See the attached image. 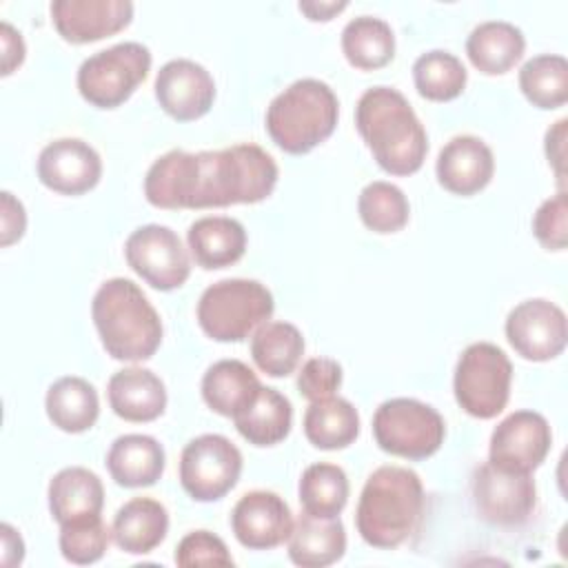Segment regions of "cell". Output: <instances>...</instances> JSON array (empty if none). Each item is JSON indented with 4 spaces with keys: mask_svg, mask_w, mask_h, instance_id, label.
Masks as SVG:
<instances>
[{
    "mask_svg": "<svg viewBox=\"0 0 568 568\" xmlns=\"http://www.w3.org/2000/svg\"><path fill=\"white\" fill-rule=\"evenodd\" d=\"M280 178L271 153L257 144L189 153L171 149L144 175V197L155 209H222L266 200Z\"/></svg>",
    "mask_w": 568,
    "mask_h": 568,
    "instance_id": "1",
    "label": "cell"
},
{
    "mask_svg": "<svg viewBox=\"0 0 568 568\" xmlns=\"http://www.w3.org/2000/svg\"><path fill=\"white\" fill-rule=\"evenodd\" d=\"M355 129L377 166L390 175H413L428 153V135L406 95L393 87H371L355 104Z\"/></svg>",
    "mask_w": 568,
    "mask_h": 568,
    "instance_id": "2",
    "label": "cell"
},
{
    "mask_svg": "<svg viewBox=\"0 0 568 568\" xmlns=\"http://www.w3.org/2000/svg\"><path fill=\"white\" fill-rule=\"evenodd\" d=\"M424 504V484L415 470L379 466L362 488L355 510L357 532L373 548H397L419 530Z\"/></svg>",
    "mask_w": 568,
    "mask_h": 568,
    "instance_id": "3",
    "label": "cell"
},
{
    "mask_svg": "<svg viewBox=\"0 0 568 568\" xmlns=\"http://www.w3.org/2000/svg\"><path fill=\"white\" fill-rule=\"evenodd\" d=\"M91 317L106 355L120 362H144L162 344V320L142 288L126 277L100 284Z\"/></svg>",
    "mask_w": 568,
    "mask_h": 568,
    "instance_id": "4",
    "label": "cell"
},
{
    "mask_svg": "<svg viewBox=\"0 0 568 568\" xmlns=\"http://www.w3.org/2000/svg\"><path fill=\"white\" fill-rule=\"evenodd\" d=\"M337 120L335 91L317 78H302L271 100L264 126L284 153L304 155L333 135Z\"/></svg>",
    "mask_w": 568,
    "mask_h": 568,
    "instance_id": "5",
    "label": "cell"
},
{
    "mask_svg": "<svg viewBox=\"0 0 568 568\" xmlns=\"http://www.w3.org/2000/svg\"><path fill=\"white\" fill-rule=\"evenodd\" d=\"M275 311L266 284L246 277H226L204 288L197 300V324L215 342H244Z\"/></svg>",
    "mask_w": 568,
    "mask_h": 568,
    "instance_id": "6",
    "label": "cell"
},
{
    "mask_svg": "<svg viewBox=\"0 0 568 568\" xmlns=\"http://www.w3.org/2000/svg\"><path fill=\"white\" fill-rule=\"evenodd\" d=\"M510 384L513 364L497 344L475 342L462 351L453 393L464 413L477 419L497 417L510 399Z\"/></svg>",
    "mask_w": 568,
    "mask_h": 568,
    "instance_id": "7",
    "label": "cell"
},
{
    "mask_svg": "<svg viewBox=\"0 0 568 568\" xmlns=\"http://www.w3.org/2000/svg\"><path fill=\"white\" fill-rule=\"evenodd\" d=\"M373 437L384 453L419 462L442 448L446 424L430 404L413 397H393L375 410Z\"/></svg>",
    "mask_w": 568,
    "mask_h": 568,
    "instance_id": "8",
    "label": "cell"
},
{
    "mask_svg": "<svg viewBox=\"0 0 568 568\" xmlns=\"http://www.w3.org/2000/svg\"><path fill=\"white\" fill-rule=\"evenodd\" d=\"M151 51L142 42H120L89 55L78 69L80 95L98 109L124 104L151 71Z\"/></svg>",
    "mask_w": 568,
    "mask_h": 568,
    "instance_id": "9",
    "label": "cell"
},
{
    "mask_svg": "<svg viewBox=\"0 0 568 568\" xmlns=\"http://www.w3.org/2000/svg\"><path fill=\"white\" fill-rule=\"evenodd\" d=\"M242 453L224 435L193 437L180 455V484L195 501H217L242 475Z\"/></svg>",
    "mask_w": 568,
    "mask_h": 568,
    "instance_id": "10",
    "label": "cell"
},
{
    "mask_svg": "<svg viewBox=\"0 0 568 568\" xmlns=\"http://www.w3.org/2000/svg\"><path fill=\"white\" fill-rule=\"evenodd\" d=\"M470 490L479 519L490 526H521L537 506L535 479L528 473H510L490 462L475 468Z\"/></svg>",
    "mask_w": 568,
    "mask_h": 568,
    "instance_id": "11",
    "label": "cell"
},
{
    "mask_svg": "<svg viewBox=\"0 0 568 568\" xmlns=\"http://www.w3.org/2000/svg\"><path fill=\"white\" fill-rule=\"evenodd\" d=\"M126 264L153 288H180L191 275V260L180 235L164 224L138 226L124 242Z\"/></svg>",
    "mask_w": 568,
    "mask_h": 568,
    "instance_id": "12",
    "label": "cell"
},
{
    "mask_svg": "<svg viewBox=\"0 0 568 568\" xmlns=\"http://www.w3.org/2000/svg\"><path fill=\"white\" fill-rule=\"evenodd\" d=\"M506 339L528 362H548L564 353L568 342L566 313L550 300L519 302L506 317Z\"/></svg>",
    "mask_w": 568,
    "mask_h": 568,
    "instance_id": "13",
    "label": "cell"
},
{
    "mask_svg": "<svg viewBox=\"0 0 568 568\" xmlns=\"http://www.w3.org/2000/svg\"><path fill=\"white\" fill-rule=\"evenodd\" d=\"M552 430L541 413L515 410L490 433L488 462L510 473H532L550 453Z\"/></svg>",
    "mask_w": 568,
    "mask_h": 568,
    "instance_id": "14",
    "label": "cell"
},
{
    "mask_svg": "<svg viewBox=\"0 0 568 568\" xmlns=\"http://www.w3.org/2000/svg\"><path fill=\"white\" fill-rule=\"evenodd\" d=\"M155 100L178 122H193L206 115L215 100L213 75L195 60L175 58L155 75Z\"/></svg>",
    "mask_w": 568,
    "mask_h": 568,
    "instance_id": "15",
    "label": "cell"
},
{
    "mask_svg": "<svg viewBox=\"0 0 568 568\" xmlns=\"http://www.w3.org/2000/svg\"><path fill=\"white\" fill-rule=\"evenodd\" d=\"M36 173L53 193L82 195L98 186L102 160L89 142L80 138H58L40 151Z\"/></svg>",
    "mask_w": 568,
    "mask_h": 568,
    "instance_id": "16",
    "label": "cell"
},
{
    "mask_svg": "<svg viewBox=\"0 0 568 568\" xmlns=\"http://www.w3.org/2000/svg\"><path fill=\"white\" fill-rule=\"evenodd\" d=\"M231 530L244 548L271 550L288 539L293 513L277 493L248 490L233 506Z\"/></svg>",
    "mask_w": 568,
    "mask_h": 568,
    "instance_id": "17",
    "label": "cell"
},
{
    "mask_svg": "<svg viewBox=\"0 0 568 568\" xmlns=\"http://www.w3.org/2000/svg\"><path fill=\"white\" fill-rule=\"evenodd\" d=\"M51 22L62 40L89 44L115 36L133 20L129 0H53Z\"/></svg>",
    "mask_w": 568,
    "mask_h": 568,
    "instance_id": "18",
    "label": "cell"
},
{
    "mask_svg": "<svg viewBox=\"0 0 568 568\" xmlns=\"http://www.w3.org/2000/svg\"><path fill=\"white\" fill-rule=\"evenodd\" d=\"M437 182L455 195L468 197L484 191L495 173L490 146L477 135L450 138L435 162Z\"/></svg>",
    "mask_w": 568,
    "mask_h": 568,
    "instance_id": "19",
    "label": "cell"
},
{
    "mask_svg": "<svg viewBox=\"0 0 568 568\" xmlns=\"http://www.w3.org/2000/svg\"><path fill=\"white\" fill-rule=\"evenodd\" d=\"M111 410L126 422H153L166 408V386L149 368L129 366L115 371L106 384Z\"/></svg>",
    "mask_w": 568,
    "mask_h": 568,
    "instance_id": "20",
    "label": "cell"
},
{
    "mask_svg": "<svg viewBox=\"0 0 568 568\" xmlns=\"http://www.w3.org/2000/svg\"><path fill=\"white\" fill-rule=\"evenodd\" d=\"M166 466L162 444L142 433L120 435L106 453V470L111 479L122 488L153 486Z\"/></svg>",
    "mask_w": 568,
    "mask_h": 568,
    "instance_id": "21",
    "label": "cell"
},
{
    "mask_svg": "<svg viewBox=\"0 0 568 568\" xmlns=\"http://www.w3.org/2000/svg\"><path fill=\"white\" fill-rule=\"evenodd\" d=\"M288 559L302 568H324L346 552V530L339 517L300 513L288 535Z\"/></svg>",
    "mask_w": 568,
    "mask_h": 568,
    "instance_id": "22",
    "label": "cell"
},
{
    "mask_svg": "<svg viewBox=\"0 0 568 568\" xmlns=\"http://www.w3.org/2000/svg\"><path fill=\"white\" fill-rule=\"evenodd\" d=\"M186 244L197 266L226 268L246 253V229L235 217L206 215L189 226Z\"/></svg>",
    "mask_w": 568,
    "mask_h": 568,
    "instance_id": "23",
    "label": "cell"
},
{
    "mask_svg": "<svg viewBox=\"0 0 568 568\" xmlns=\"http://www.w3.org/2000/svg\"><path fill=\"white\" fill-rule=\"evenodd\" d=\"M169 532V510L153 497H133L124 501L111 526L113 541L129 555L155 550Z\"/></svg>",
    "mask_w": 568,
    "mask_h": 568,
    "instance_id": "24",
    "label": "cell"
},
{
    "mask_svg": "<svg viewBox=\"0 0 568 568\" xmlns=\"http://www.w3.org/2000/svg\"><path fill=\"white\" fill-rule=\"evenodd\" d=\"M49 510L58 524L100 515L104 508L102 479L84 466H67L58 470L47 488Z\"/></svg>",
    "mask_w": 568,
    "mask_h": 568,
    "instance_id": "25",
    "label": "cell"
},
{
    "mask_svg": "<svg viewBox=\"0 0 568 568\" xmlns=\"http://www.w3.org/2000/svg\"><path fill=\"white\" fill-rule=\"evenodd\" d=\"M524 51L526 38L521 29L506 20L479 22L466 40L470 64L486 75L508 73L521 60Z\"/></svg>",
    "mask_w": 568,
    "mask_h": 568,
    "instance_id": "26",
    "label": "cell"
},
{
    "mask_svg": "<svg viewBox=\"0 0 568 568\" xmlns=\"http://www.w3.org/2000/svg\"><path fill=\"white\" fill-rule=\"evenodd\" d=\"M260 388L257 375L240 359H220L202 377L204 404L213 413L231 419L253 402Z\"/></svg>",
    "mask_w": 568,
    "mask_h": 568,
    "instance_id": "27",
    "label": "cell"
},
{
    "mask_svg": "<svg viewBox=\"0 0 568 568\" xmlns=\"http://www.w3.org/2000/svg\"><path fill=\"white\" fill-rule=\"evenodd\" d=\"M237 433L253 446H275L288 437L293 426V406L277 388L262 386L253 402L233 417Z\"/></svg>",
    "mask_w": 568,
    "mask_h": 568,
    "instance_id": "28",
    "label": "cell"
},
{
    "mask_svg": "<svg viewBox=\"0 0 568 568\" xmlns=\"http://www.w3.org/2000/svg\"><path fill=\"white\" fill-rule=\"evenodd\" d=\"M44 410L55 428L71 435L84 433L98 422L100 415L98 390L84 377H60L47 390Z\"/></svg>",
    "mask_w": 568,
    "mask_h": 568,
    "instance_id": "29",
    "label": "cell"
},
{
    "mask_svg": "<svg viewBox=\"0 0 568 568\" xmlns=\"http://www.w3.org/2000/svg\"><path fill=\"white\" fill-rule=\"evenodd\" d=\"M304 435L320 450H342L359 435V413L344 397L311 402L304 413Z\"/></svg>",
    "mask_w": 568,
    "mask_h": 568,
    "instance_id": "30",
    "label": "cell"
},
{
    "mask_svg": "<svg viewBox=\"0 0 568 568\" xmlns=\"http://www.w3.org/2000/svg\"><path fill=\"white\" fill-rule=\"evenodd\" d=\"M342 53L355 69H382L395 58V33L382 18L357 16L342 29Z\"/></svg>",
    "mask_w": 568,
    "mask_h": 568,
    "instance_id": "31",
    "label": "cell"
},
{
    "mask_svg": "<svg viewBox=\"0 0 568 568\" xmlns=\"http://www.w3.org/2000/svg\"><path fill=\"white\" fill-rule=\"evenodd\" d=\"M304 355V335L291 322H264L251 335V357L268 377L291 375Z\"/></svg>",
    "mask_w": 568,
    "mask_h": 568,
    "instance_id": "32",
    "label": "cell"
},
{
    "mask_svg": "<svg viewBox=\"0 0 568 568\" xmlns=\"http://www.w3.org/2000/svg\"><path fill=\"white\" fill-rule=\"evenodd\" d=\"M348 493L351 486L344 468L331 462L306 466L297 484L302 510L315 517H339V513L346 508Z\"/></svg>",
    "mask_w": 568,
    "mask_h": 568,
    "instance_id": "33",
    "label": "cell"
},
{
    "mask_svg": "<svg viewBox=\"0 0 568 568\" xmlns=\"http://www.w3.org/2000/svg\"><path fill=\"white\" fill-rule=\"evenodd\" d=\"M519 89L537 109H559L568 100V60L557 53H541L519 69Z\"/></svg>",
    "mask_w": 568,
    "mask_h": 568,
    "instance_id": "34",
    "label": "cell"
},
{
    "mask_svg": "<svg viewBox=\"0 0 568 568\" xmlns=\"http://www.w3.org/2000/svg\"><path fill=\"white\" fill-rule=\"evenodd\" d=\"M413 82L422 98L433 102H450L464 93L468 73L455 53L433 49L413 62Z\"/></svg>",
    "mask_w": 568,
    "mask_h": 568,
    "instance_id": "35",
    "label": "cell"
},
{
    "mask_svg": "<svg viewBox=\"0 0 568 568\" xmlns=\"http://www.w3.org/2000/svg\"><path fill=\"white\" fill-rule=\"evenodd\" d=\"M362 224L373 233H397L408 224L410 204L404 191L386 180L368 182L357 197Z\"/></svg>",
    "mask_w": 568,
    "mask_h": 568,
    "instance_id": "36",
    "label": "cell"
},
{
    "mask_svg": "<svg viewBox=\"0 0 568 568\" xmlns=\"http://www.w3.org/2000/svg\"><path fill=\"white\" fill-rule=\"evenodd\" d=\"M109 539L111 530L106 528L100 515L60 524V552L67 561L78 566L100 561L109 548Z\"/></svg>",
    "mask_w": 568,
    "mask_h": 568,
    "instance_id": "37",
    "label": "cell"
},
{
    "mask_svg": "<svg viewBox=\"0 0 568 568\" xmlns=\"http://www.w3.org/2000/svg\"><path fill=\"white\" fill-rule=\"evenodd\" d=\"M532 235L546 251H564L568 244V197L566 191L546 197L532 215Z\"/></svg>",
    "mask_w": 568,
    "mask_h": 568,
    "instance_id": "38",
    "label": "cell"
},
{
    "mask_svg": "<svg viewBox=\"0 0 568 568\" xmlns=\"http://www.w3.org/2000/svg\"><path fill=\"white\" fill-rule=\"evenodd\" d=\"M175 564L182 568L193 566H233V557L226 544L209 532V530H191L186 532L173 555Z\"/></svg>",
    "mask_w": 568,
    "mask_h": 568,
    "instance_id": "39",
    "label": "cell"
},
{
    "mask_svg": "<svg viewBox=\"0 0 568 568\" xmlns=\"http://www.w3.org/2000/svg\"><path fill=\"white\" fill-rule=\"evenodd\" d=\"M342 386V366L331 357H311L297 373V390L308 402L333 397Z\"/></svg>",
    "mask_w": 568,
    "mask_h": 568,
    "instance_id": "40",
    "label": "cell"
},
{
    "mask_svg": "<svg viewBox=\"0 0 568 568\" xmlns=\"http://www.w3.org/2000/svg\"><path fill=\"white\" fill-rule=\"evenodd\" d=\"M0 226H2V231H0L2 246H11L27 231V211H24L22 202L18 197H13V193H9V191L0 193Z\"/></svg>",
    "mask_w": 568,
    "mask_h": 568,
    "instance_id": "41",
    "label": "cell"
},
{
    "mask_svg": "<svg viewBox=\"0 0 568 568\" xmlns=\"http://www.w3.org/2000/svg\"><path fill=\"white\" fill-rule=\"evenodd\" d=\"M0 47H2V75H11L24 62L27 47L22 33L7 20L0 24Z\"/></svg>",
    "mask_w": 568,
    "mask_h": 568,
    "instance_id": "42",
    "label": "cell"
},
{
    "mask_svg": "<svg viewBox=\"0 0 568 568\" xmlns=\"http://www.w3.org/2000/svg\"><path fill=\"white\" fill-rule=\"evenodd\" d=\"M566 124L568 120H557L544 138V151L548 158V164L555 169V175L559 180V186L564 189V142H566Z\"/></svg>",
    "mask_w": 568,
    "mask_h": 568,
    "instance_id": "43",
    "label": "cell"
},
{
    "mask_svg": "<svg viewBox=\"0 0 568 568\" xmlns=\"http://www.w3.org/2000/svg\"><path fill=\"white\" fill-rule=\"evenodd\" d=\"M346 7H348L346 0H306L297 4V9L313 22H328L337 13H342Z\"/></svg>",
    "mask_w": 568,
    "mask_h": 568,
    "instance_id": "44",
    "label": "cell"
},
{
    "mask_svg": "<svg viewBox=\"0 0 568 568\" xmlns=\"http://www.w3.org/2000/svg\"><path fill=\"white\" fill-rule=\"evenodd\" d=\"M0 537H2V564L4 566H18L24 559V541L20 532L11 524L0 526Z\"/></svg>",
    "mask_w": 568,
    "mask_h": 568,
    "instance_id": "45",
    "label": "cell"
}]
</instances>
